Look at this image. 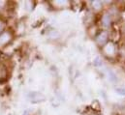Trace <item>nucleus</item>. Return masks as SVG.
<instances>
[{
	"label": "nucleus",
	"instance_id": "1",
	"mask_svg": "<svg viewBox=\"0 0 125 115\" xmlns=\"http://www.w3.org/2000/svg\"><path fill=\"white\" fill-rule=\"evenodd\" d=\"M103 53L110 58L115 57L116 55V46L113 42H108L106 45L103 46Z\"/></svg>",
	"mask_w": 125,
	"mask_h": 115
},
{
	"label": "nucleus",
	"instance_id": "2",
	"mask_svg": "<svg viewBox=\"0 0 125 115\" xmlns=\"http://www.w3.org/2000/svg\"><path fill=\"white\" fill-rule=\"evenodd\" d=\"M13 38H14L13 33L9 30H6L0 33V48H3L7 45H9L12 42Z\"/></svg>",
	"mask_w": 125,
	"mask_h": 115
},
{
	"label": "nucleus",
	"instance_id": "3",
	"mask_svg": "<svg viewBox=\"0 0 125 115\" xmlns=\"http://www.w3.org/2000/svg\"><path fill=\"white\" fill-rule=\"evenodd\" d=\"M27 98L29 99V101L31 103H42L46 100V97L40 93V92H36V91H33V92H29L28 95H27Z\"/></svg>",
	"mask_w": 125,
	"mask_h": 115
},
{
	"label": "nucleus",
	"instance_id": "4",
	"mask_svg": "<svg viewBox=\"0 0 125 115\" xmlns=\"http://www.w3.org/2000/svg\"><path fill=\"white\" fill-rule=\"evenodd\" d=\"M108 38H109V34L107 31H102L100 32L97 37H96V43L98 46H104L108 43Z\"/></svg>",
	"mask_w": 125,
	"mask_h": 115
},
{
	"label": "nucleus",
	"instance_id": "5",
	"mask_svg": "<svg viewBox=\"0 0 125 115\" xmlns=\"http://www.w3.org/2000/svg\"><path fill=\"white\" fill-rule=\"evenodd\" d=\"M101 22H102L104 27H110L111 24H112V16H111V14H109V13L103 14L102 19H101Z\"/></svg>",
	"mask_w": 125,
	"mask_h": 115
},
{
	"label": "nucleus",
	"instance_id": "6",
	"mask_svg": "<svg viewBox=\"0 0 125 115\" xmlns=\"http://www.w3.org/2000/svg\"><path fill=\"white\" fill-rule=\"evenodd\" d=\"M7 77H8V69L6 68L5 65L0 64V81L6 80Z\"/></svg>",
	"mask_w": 125,
	"mask_h": 115
},
{
	"label": "nucleus",
	"instance_id": "7",
	"mask_svg": "<svg viewBox=\"0 0 125 115\" xmlns=\"http://www.w3.org/2000/svg\"><path fill=\"white\" fill-rule=\"evenodd\" d=\"M52 6H53V7H55V8H59V9L69 6V2H68V1H65V0H63V1H61V0L52 1Z\"/></svg>",
	"mask_w": 125,
	"mask_h": 115
},
{
	"label": "nucleus",
	"instance_id": "8",
	"mask_svg": "<svg viewBox=\"0 0 125 115\" xmlns=\"http://www.w3.org/2000/svg\"><path fill=\"white\" fill-rule=\"evenodd\" d=\"M91 6L95 11H100L103 7V4L101 1H98V0H95V1H92L91 2Z\"/></svg>",
	"mask_w": 125,
	"mask_h": 115
},
{
	"label": "nucleus",
	"instance_id": "9",
	"mask_svg": "<svg viewBox=\"0 0 125 115\" xmlns=\"http://www.w3.org/2000/svg\"><path fill=\"white\" fill-rule=\"evenodd\" d=\"M24 7H25L26 11L31 12L32 10H33V8H34V3H33L32 1H25V3H24Z\"/></svg>",
	"mask_w": 125,
	"mask_h": 115
},
{
	"label": "nucleus",
	"instance_id": "10",
	"mask_svg": "<svg viewBox=\"0 0 125 115\" xmlns=\"http://www.w3.org/2000/svg\"><path fill=\"white\" fill-rule=\"evenodd\" d=\"M109 78H110V80H111L112 82H115V81H117V77H116L115 74L114 72H112V71L109 72Z\"/></svg>",
	"mask_w": 125,
	"mask_h": 115
},
{
	"label": "nucleus",
	"instance_id": "11",
	"mask_svg": "<svg viewBox=\"0 0 125 115\" xmlns=\"http://www.w3.org/2000/svg\"><path fill=\"white\" fill-rule=\"evenodd\" d=\"M49 37H50L51 39H56V38H58V37H59V34H58V32H57V31L52 30V31H51V32H50Z\"/></svg>",
	"mask_w": 125,
	"mask_h": 115
},
{
	"label": "nucleus",
	"instance_id": "12",
	"mask_svg": "<svg viewBox=\"0 0 125 115\" xmlns=\"http://www.w3.org/2000/svg\"><path fill=\"white\" fill-rule=\"evenodd\" d=\"M115 92L120 96H125V87H116Z\"/></svg>",
	"mask_w": 125,
	"mask_h": 115
},
{
	"label": "nucleus",
	"instance_id": "13",
	"mask_svg": "<svg viewBox=\"0 0 125 115\" xmlns=\"http://www.w3.org/2000/svg\"><path fill=\"white\" fill-rule=\"evenodd\" d=\"M5 26H6V23H5V21H4L3 19H0V33H2V32L4 31V28H5Z\"/></svg>",
	"mask_w": 125,
	"mask_h": 115
},
{
	"label": "nucleus",
	"instance_id": "14",
	"mask_svg": "<svg viewBox=\"0 0 125 115\" xmlns=\"http://www.w3.org/2000/svg\"><path fill=\"white\" fill-rule=\"evenodd\" d=\"M94 65H95V66H102V60L99 57L95 58V60H94Z\"/></svg>",
	"mask_w": 125,
	"mask_h": 115
},
{
	"label": "nucleus",
	"instance_id": "15",
	"mask_svg": "<svg viewBox=\"0 0 125 115\" xmlns=\"http://www.w3.org/2000/svg\"><path fill=\"white\" fill-rule=\"evenodd\" d=\"M23 115H29V113H28V111H25V112L23 113Z\"/></svg>",
	"mask_w": 125,
	"mask_h": 115
}]
</instances>
